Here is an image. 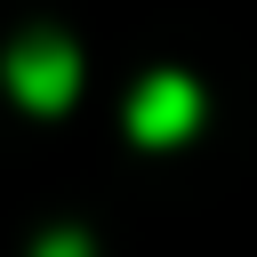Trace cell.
<instances>
[{"label": "cell", "mask_w": 257, "mask_h": 257, "mask_svg": "<svg viewBox=\"0 0 257 257\" xmlns=\"http://www.w3.org/2000/svg\"><path fill=\"white\" fill-rule=\"evenodd\" d=\"M8 88H16L32 112H64L72 88H80V56H72L64 40H24V48L8 56Z\"/></svg>", "instance_id": "cell-2"}, {"label": "cell", "mask_w": 257, "mask_h": 257, "mask_svg": "<svg viewBox=\"0 0 257 257\" xmlns=\"http://www.w3.org/2000/svg\"><path fill=\"white\" fill-rule=\"evenodd\" d=\"M40 257H88V241L80 233H56V241H40Z\"/></svg>", "instance_id": "cell-3"}, {"label": "cell", "mask_w": 257, "mask_h": 257, "mask_svg": "<svg viewBox=\"0 0 257 257\" xmlns=\"http://www.w3.org/2000/svg\"><path fill=\"white\" fill-rule=\"evenodd\" d=\"M193 120H201V88L185 72H145L137 80V96H128V137L137 145H177Z\"/></svg>", "instance_id": "cell-1"}]
</instances>
